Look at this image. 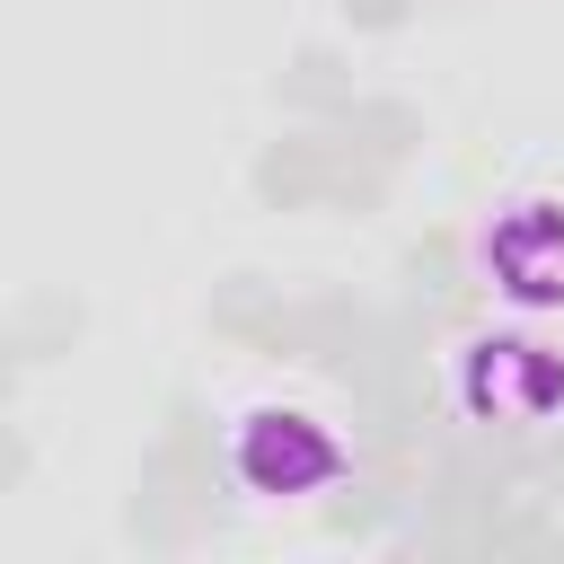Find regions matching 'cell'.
Wrapping results in <instances>:
<instances>
[{"label":"cell","instance_id":"cell-1","mask_svg":"<svg viewBox=\"0 0 564 564\" xmlns=\"http://www.w3.org/2000/svg\"><path fill=\"white\" fill-rule=\"evenodd\" d=\"M229 476L256 502H308L344 476V441L300 405H247L229 423Z\"/></svg>","mask_w":564,"mask_h":564},{"label":"cell","instance_id":"cell-2","mask_svg":"<svg viewBox=\"0 0 564 564\" xmlns=\"http://www.w3.org/2000/svg\"><path fill=\"white\" fill-rule=\"evenodd\" d=\"M449 397L476 423H555L564 414V352L538 335H476L449 361Z\"/></svg>","mask_w":564,"mask_h":564},{"label":"cell","instance_id":"cell-3","mask_svg":"<svg viewBox=\"0 0 564 564\" xmlns=\"http://www.w3.org/2000/svg\"><path fill=\"white\" fill-rule=\"evenodd\" d=\"M476 273H485L494 300H511V308H529V317L564 308V203H555V194L502 203V212L476 229Z\"/></svg>","mask_w":564,"mask_h":564}]
</instances>
